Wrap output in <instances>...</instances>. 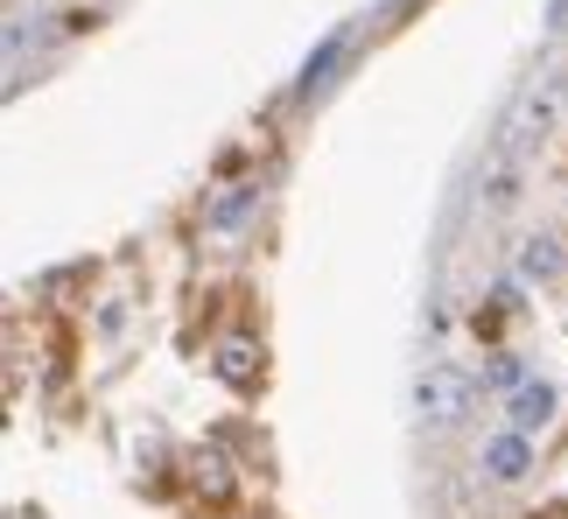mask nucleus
Returning <instances> with one entry per match:
<instances>
[{"label":"nucleus","instance_id":"nucleus-1","mask_svg":"<svg viewBox=\"0 0 568 519\" xmlns=\"http://www.w3.org/2000/svg\"><path fill=\"white\" fill-rule=\"evenodd\" d=\"M561 105H568V78L548 71V78H534L527 92L513 99V113H506V134H498V155L519 162L534 141H548L555 134V120H561Z\"/></svg>","mask_w":568,"mask_h":519},{"label":"nucleus","instance_id":"nucleus-2","mask_svg":"<svg viewBox=\"0 0 568 519\" xmlns=\"http://www.w3.org/2000/svg\"><path fill=\"white\" fill-rule=\"evenodd\" d=\"M470 400H477V386L456 373V365H428V373L414 379V407H422V421H435V428H456L470 415Z\"/></svg>","mask_w":568,"mask_h":519},{"label":"nucleus","instance_id":"nucleus-3","mask_svg":"<svg viewBox=\"0 0 568 519\" xmlns=\"http://www.w3.org/2000/svg\"><path fill=\"white\" fill-rule=\"evenodd\" d=\"M555 407H561V394H555L548 379H527V386H513V428H519V436L548 428V421H555Z\"/></svg>","mask_w":568,"mask_h":519},{"label":"nucleus","instance_id":"nucleus-4","mask_svg":"<svg viewBox=\"0 0 568 519\" xmlns=\"http://www.w3.org/2000/svg\"><path fill=\"white\" fill-rule=\"evenodd\" d=\"M485 470H491L498 485L527 478V436H519V428H513V436H498V442H485Z\"/></svg>","mask_w":568,"mask_h":519},{"label":"nucleus","instance_id":"nucleus-5","mask_svg":"<svg viewBox=\"0 0 568 519\" xmlns=\"http://www.w3.org/2000/svg\"><path fill=\"white\" fill-rule=\"evenodd\" d=\"M519 274H527V281H555L561 274V246L555 240H527V246H519Z\"/></svg>","mask_w":568,"mask_h":519},{"label":"nucleus","instance_id":"nucleus-6","mask_svg":"<svg viewBox=\"0 0 568 519\" xmlns=\"http://www.w3.org/2000/svg\"><path fill=\"white\" fill-rule=\"evenodd\" d=\"M344 42H352V35H331V42H323V50H316L310 63H302V92H323V84H331L337 57H344Z\"/></svg>","mask_w":568,"mask_h":519},{"label":"nucleus","instance_id":"nucleus-7","mask_svg":"<svg viewBox=\"0 0 568 519\" xmlns=\"http://www.w3.org/2000/svg\"><path fill=\"white\" fill-rule=\"evenodd\" d=\"M217 373H225L232 386H253V352L246 344H225V352H217Z\"/></svg>","mask_w":568,"mask_h":519},{"label":"nucleus","instance_id":"nucleus-8","mask_svg":"<svg viewBox=\"0 0 568 519\" xmlns=\"http://www.w3.org/2000/svg\"><path fill=\"white\" fill-rule=\"evenodd\" d=\"M548 519H568V506H548Z\"/></svg>","mask_w":568,"mask_h":519}]
</instances>
